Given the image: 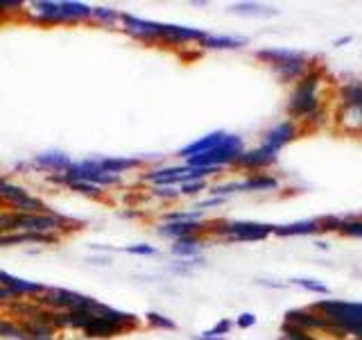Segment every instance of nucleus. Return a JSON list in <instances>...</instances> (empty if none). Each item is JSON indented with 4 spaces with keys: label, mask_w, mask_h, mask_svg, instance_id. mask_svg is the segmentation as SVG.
I'll list each match as a JSON object with an SVG mask.
<instances>
[{
    "label": "nucleus",
    "mask_w": 362,
    "mask_h": 340,
    "mask_svg": "<svg viewBox=\"0 0 362 340\" xmlns=\"http://www.w3.org/2000/svg\"><path fill=\"white\" fill-rule=\"evenodd\" d=\"M328 79L324 75V68L317 64L305 73L299 82H294L288 100H286V113L288 118L297 125H320L326 116V91Z\"/></svg>",
    "instance_id": "obj_1"
},
{
    "label": "nucleus",
    "mask_w": 362,
    "mask_h": 340,
    "mask_svg": "<svg viewBox=\"0 0 362 340\" xmlns=\"http://www.w3.org/2000/svg\"><path fill=\"white\" fill-rule=\"evenodd\" d=\"M120 28L124 34H129L132 39L141 43H163V45H188V43H202L206 32L197 28H186V26H173V23H156V21H145L132 14L120 16Z\"/></svg>",
    "instance_id": "obj_2"
},
{
    "label": "nucleus",
    "mask_w": 362,
    "mask_h": 340,
    "mask_svg": "<svg viewBox=\"0 0 362 340\" xmlns=\"http://www.w3.org/2000/svg\"><path fill=\"white\" fill-rule=\"evenodd\" d=\"M254 57L265 64L272 75H274L281 84H294L315 66V60L303 50L292 48H258L254 50Z\"/></svg>",
    "instance_id": "obj_3"
},
{
    "label": "nucleus",
    "mask_w": 362,
    "mask_h": 340,
    "mask_svg": "<svg viewBox=\"0 0 362 340\" xmlns=\"http://www.w3.org/2000/svg\"><path fill=\"white\" fill-rule=\"evenodd\" d=\"M310 306L331 322V327L335 329V338L362 340V302L317 300Z\"/></svg>",
    "instance_id": "obj_4"
},
{
    "label": "nucleus",
    "mask_w": 362,
    "mask_h": 340,
    "mask_svg": "<svg viewBox=\"0 0 362 340\" xmlns=\"http://www.w3.org/2000/svg\"><path fill=\"white\" fill-rule=\"evenodd\" d=\"M245 150H247V147H245L243 136L226 132V136L213 147V150L186 159V166H190V168H218V170H222L226 166L235 168L238 159L243 157Z\"/></svg>",
    "instance_id": "obj_5"
},
{
    "label": "nucleus",
    "mask_w": 362,
    "mask_h": 340,
    "mask_svg": "<svg viewBox=\"0 0 362 340\" xmlns=\"http://www.w3.org/2000/svg\"><path fill=\"white\" fill-rule=\"evenodd\" d=\"M276 225L254 222V220H222L209 227V232L229 243H258L274 234Z\"/></svg>",
    "instance_id": "obj_6"
},
{
    "label": "nucleus",
    "mask_w": 362,
    "mask_h": 340,
    "mask_svg": "<svg viewBox=\"0 0 362 340\" xmlns=\"http://www.w3.org/2000/svg\"><path fill=\"white\" fill-rule=\"evenodd\" d=\"M281 184H283V179L274 173H254L243 179L224 181V184H218V186H209V196L226 198V196H233V193H272V191H279Z\"/></svg>",
    "instance_id": "obj_7"
},
{
    "label": "nucleus",
    "mask_w": 362,
    "mask_h": 340,
    "mask_svg": "<svg viewBox=\"0 0 362 340\" xmlns=\"http://www.w3.org/2000/svg\"><path fill=\"white\" fill-rule=\"evenodd\" d=\"M39 304L48 311H90V309H95L100 302L75 290L45 288L39 295Z\"/></svg>",
    "instance_id": "obj_8"
},
{
    "label": "nucleus",
    "mask_w": 362,
    "mask_h": 340,
    "mask_svg": "<svg viewBox=\"0 0 362 340\" xmlns=\"http://www.w3.org/2000/svg\"><path fill=\"white\" fill-rule=\"evenodd\" d=\"M66 179H75V181H86V184H93L98 188H109V186H116L122 181L120 175H113L109 170L102 168L100 164V157L93 159H84V162H73V166L64 173Z\"/></svg>",
    "instance_id": "obj_9"
},
{
    "label": "nucleus",
    "mask_w": 362,
    "mask_h": 340,
    "mask_svg": "<svg viewBox=\"0 0 362 340\" xmlns=\"http://www.w3.org/2000/svg\"><path fill=\"white\" fill-rule=\"evenodd\" d=\"M283 324H290L294 329L305 334H326L335 338V329L331 327V322L326 320L324 315L317 313L313 306H303V309H290L286 315H283Z\"/></svg>",
    "instance_id": "obj_10"
},
{
    "label": "nucleus",
    "mask_w": 362,
    "mask_h": 340,
    "mask_svg": "<svg viewBox=\"0 0 362 340\" xmlns=\"http://www.w3.org/2000/svg\"><path fill=\"white\" fill-rule=\"evenodd\" d=\"M0 204H7L11 213H45L48 207L28 193V188H23L18 184H11L7 179L3 188H0Z\"/></svg>",
    "instance_id": "obj_11"
},
{
    "label": "nucleus",
    "mask_w": 362,
    "mask_h": 340,
    "mask_svg": "<svg viewBox=\"0 0 362 340\" xmlns=\"http://www.w3.org/2000/svg\"><path fill=\"white\" fill-rule=\"evenodd\" d=\"M276 164H279V152L258 143L256 147H249V150L243 152V157L238 159L235 168L254 175V173H269V168H274Z\"/></svg>",
    "instance_id": "obj_12"
},
{
    "label": "nucleus",
    "mask_w": 362,
    "mask_h": 340,
    "mask_svg": "<svg viewBox=\"0 0 362 340\" xmlns=\"http://www.w3.org/2000/svg\"><path fill=\"white\" fill-rule=\"evenodd\" d=\"M299 132H301V128L297 123L290 118H283L263 132V136H260V145H265L274 152H281L283 147H288L292 141L299 139Z\"/></svg>",
    "instance_id": "obj_13"
},
{
    "label": "nucleus",
    "mask_w": 362,
    "mask_h": 340,
    "mask_svg": "<svg viewBox=\"0 0 362 340\" xmlns=\"http://www.w3.org/2000/svg\"><path fill=\"white\" fill-rule=\"evenodd\" d=\"M23 11L32 23H39V26H59V23H64L59 0H37V3H28Z\"/></svg>",
    "instance_id": "obj_14"
},
{
    "label": "nucleus",
    "mask_w": 362,
    "mask_h": 340,
    "mask_svg": "<svg viewBox=\"0 0 362 340\" xmlns=\"http://www.w3.org/2000/svg\"><path fill=\"white\" fill-rule=\"evenodd\" d=\"M188 173V166H158L143 173V181L152 186H179L184 184V177Z\"/></svg>",
    "instance_id": "obj_15"
},
{
    "label": "nucleus",
    "mask_w": 362,
    "mask_h": 340,
    "mask_svg": "<svg viewBox=\"0 0 362 340\" xmlns=\"http://www.w3.org/2000/svg\"><path fill=\"white\" fill-rule=\"evenodd\" d=\"M209 227L211 225H204L202 220H181V222H161L156 232H158V236H163V238H173V241H179V238L206 234Z\"/></svg>",
    "instance_id": "obj_16"
},
{
    "label": "nucleus",
    "mask_w": 362,
    "mask_h": 340,
    "mask_svg": "<svg viewBox=\"0 0 362 340\" xmlns=\"http://www.w3.org/2000/svg\"><path fill=\"white\" fill-rule=\"evenodd\" d=\"M0 288H7L16 300L18 298H39V295L45 290V286L39 281L21 279V277H14L3 270H0Z\"/></svg>",
    "instance_id": "obj_17"
},
{
    "label": "nucleus",
    "mask_w": 362,
    "mask_h": 340,
    "mask_svg": "<svg viewBox=\"0 0 362 340\" xmlns=\"http://www.w3.org/2000/svg\"><path fill=\"white\" fill-rule=\"evenodd\" d=\"M71 166H73L71 157H68L66 152H59V150L34 154V159H32V168L43 170V173H48V175H62Z\"/></svg>",
    "instance_id": "obj_18"
},
{
    "label": "nucleus",
    "mask_w": 362,
    "mask_h": 340,
    "mask_svg": "<svg viewBox=\"0 0 362 340\" xmlns=\"http://www.w3.org/2000/svg\"><path fill=\"white\" fill-rule=\"evenodd\" d=\"M127 329L116 324V322H111L107 320V317H102L93 311V320H90L84 329V336L86 338H100V340H107V338H116V336H122Z\"/></svg>",
    "instance_id": "obj_19"
},
{
    "label": "nucleus",
    "mask_w": 362,
    "mask_h": 340,
    "mask_svg": "<svg viewBox=\"0 0 362 340\" xmlns=\"http://www.w3.org/2000/svg\"><path fill=\"white\" fill-rule=\"evenodd\" d=\"M335 125L337 130H342L344 134H362V105L354 107H337L335 111Z\"/></svg>",
    "instance_id": "obj_20"
},
{
    "label": "nucleus",
    "mask_w": 362,
    "mask_h": 340,
    "mask_svg": "<svg viewBox=\"0 0 362 340\" xmlns=\"http://www.w3.org/2000/svg\"><path fill=\"white\" fill-rule=\"evenodd\" d=\"M224 136H226L224 130H215V132L204 134L202 139H197V141H192V143H188V145L181 147V150L177 152V157H179V159H184V162H186V159H190V157H197V154L209 152V150H213V147L224 139Z\"/></svg>",
    "instance_id": "obj_21"
},
{
    "label": "nucleus",
    "mask_w": 362,
    "mask_h": 340,
    "mask_svg": "<svg viewBox=\"0 0 362 340\" xmlns=\"http://www.w3.org/2000/svg\"><path fill=\"white\" fill-rule=\"evenodd\" d=\"M247 43H249V39L235 37V34H209L206 32V37H204V41L199 45L206 50H240Z\"/></svg>",
    "instance_id": "obj_22"
},
{
    "label": "nucleus",
    "mask_w": 362,
    "mask_h": 340,
    "mask_svg": "<svg viewBox=\"0 0 362 340\" xmlns=\"http://www.w3.org/2000/svg\"><path fill=\"white\" fill-rule=\"evenodd\" d=\"M320 232V218H308V220H297L288 225H276L274 236L281 238H294V236H313Z\"/></svg>",
    "instance_id": "obj_23"
},
{
    "label": "nucleus",
    "mask_w": 362,
    "mask_h": 340,
    "mask_svg": "<svg viewBox=\"0 0 362 340\" xmlns=\"http://www.w3.org/2000/svg\"><path fill=\"white\" fill-rule=\"evenodd\" d=\"M145 162H147L145 157H100L102 168L109 170L113 175H120V177L134 168H141Z\"/></svg>",
    "instance_id": "obj_24"
},
{
    "label": "nucleus",
    "mask_w": 362,
    "mask_h": 340,
    "mask_svg": "<svg viewBox=\"0 0 362 340\" xmlns=\"http://www.w3.org/2000/svg\"><path fill=\"white\" fill-rule=\"evenodd\" d=\"M202 249H204V238L202 236H188V238L173 241L170 252H173L175 256H179L181 261H190V259H199Z\"/></svg>",
    "instance_id": "obj_25"
},
{
    "label": "nucleus",
    "mask_w": 362,
    "mask_h": 340,
    "mask_svg": "<svg viewBox=\"0 0 362 340\" xmlns=\"http://www.w3.org/2000/svg\"><path fill=\"white\" fill-rule=\"evenodd\" d=\"M362 105V79H346L337 86V107Z\"/></svg>",
    "instance_id": "obj_26"
},
{
    "label": "nucleus",
    "mask_w": 362,
    "mask_h": 340,
    "mask_svg": "<svg viewBox=\"0 0 362 340\" xmlns=\"http://www.w3.org/2000/svg\"><path fill=\"white\" fill-rule=\"evenodd\" d=\"M229 11L238 16H256V18H269L279 14L276 7H269L263 3H235L229 7Z\"/></svg>",
    "instance_id": "obj_27"
},
{
    "label": "nucleus",
    "mask_w": 362,
    "mask_h": 340,
    "mask_svg": "<svg viewBox=\"0 0 362 340\" xmlns=\"http://www.w3.org/2000/svg\"><path fill=\"white\" fill-rule=\"evenodd\" d=\"M292 286H299L305 293H313V295H322V298H328L331 295V288L326 286L324 281L320 279H310V277H297V279H290Z\"/></svg>",
    "instance_id": "obj_28"
},
{
    "label": "nucleus",
    "mask_w": 362,
    "mask_h": 340,
    "mask_svg": "<svg viewBox=\"0 0 362 340\" xmlns=\"http://www.w3.org/2000/svg\"><path fill=\"white\" fill-rule=\"evenodd\" d=\"M337 234L346 238H362V218L360 215L358 218L356 215H346V218H342V222H339Z\"/></svg>",
    "instance_id": "obj_29"
},
{
    "label": "nucleus",
    "mask_w": 362,
    "mask_h": 340,
    "mask_svg": "<svg viewBox=\"0 0 362 340\" xmlns=\"http://www.w3.org/2000/svg\"><path fill=\"white\" fill-rule=\"evenodd\" d=\"M145 322L150 324L152 329H161V332H175V329H177V322L173 320V317H168L163 313H156V311L147 313Z\"/></svg>",
    "instance_id": "obj_30"
},
{
    "label": "nucleus",
    "mask_w": 362,
    "mask_h": 340,
    "mask_svg": "<svg viewBox=\"0 0 362 340\" xmlns=\"http://www.w3.org/2000/svg\"><path fill=\"white\" fill-rule=\"evenodd\" d=\"M281 340H331V338H324L317 334H305L290 324H281Z\"/></svg>",
    "instance_id": "obj_31"
},
{
    "label": "nucleus",
    "mask_w": 362,
    "mask_h": 340,
    "mask_svg": "<svg viewBox=\"0 0 362 340\" xmlns=\"http://www.w3.org/2000/svg\"><path fill=\"white\" fill-rule=\"evenodd\" d=\"M204 211L188 209V211H168L163 213V222H181V220H202Z\"/></svg>",
    "instance_id": "obj_32"
},
{
    "label": "nucleus",
    "mask_w": 362,
    "mask_h": 340,
    "mask_svg": "<svg viewBox=\"0 0 362 340\" xmlns=\"http://www.w3.org/2000/svg\"><path fill=\"white\" fill-rule=\"evenodd\" d=\"M120 11L111 9V7H93V21L102 23V26H113V23H120Z\"/></svg>",
    "instance_id": "obj_33"
},
{
    "label": "nucleus",
    "mask_w": 362,
    "mask_h": 340,
    "mask_svg": "<svg viewBox=\"0 0 362 340\" xmlns=\"http://www.w3.org/2000/svg\"><path fill=\"white\" fill-rule=\"evenodd\" d=\"M152 198H156L158 202H175L181 198L179 186H152Z\"/></svg>",
    "instance_id": "obj_34"
},
{
    "label": "nucleus",
    "mask_w": 362,
    "mask_h": 340,
    "mask_svg": "<svg viewBox=\"0 0 362 340\" xmlns=\"http://www.w3.org/2000/svg\"><path fill=\"white\" fill-rule=\"evenodd\" d=\"M202 191H209V181L206 179H197V181H184V184L179 186V193L181 196H199Z\"/></svg>",
    "instance_id": "obj_35"
},
{
    "label": "nucleus",
    "mask_w": 362,
    "mask_h": 340,
    "mask_svg": "<svg viewBox=\"0 0 362 340\" xmlns=\"http://www.w3.org/2000/svg\"><path fill=\"white\" fill-rule=\"evenodd\" d=\"M124 252H127V254H136V256H154L158 249L154 245L141 243V245H127V247H124Z\"/></svg>",
    "instance_id": "obj_36"
},
{
    "label": "nucleus",
    "mask_w": 362,
    "mask_h": 340,
    "mask_svg": "<svg viewBox=\"0 0 362 340\" xmlns=\"http://www.w3.org/2000/svg\"><path fill=\"white\" fill-rule=\"evenodd\" d=\"M23 9H25L23 0H0V16L11 14V11H23Z\"/></svg>",
    "instance_id": "obj_37"
},
{
    "label": "nucleus",
    "mask_w": 362,
    "mask_h": 340,
    "mask_svg": "<svg viewBox=\"0 0 362 340\" xmlns=\"http://www.w3.org/2000/svg\"><path fill=\"white\" fill-rule=\"evenodd\" d=\"M256 320H258V317L254 315V313H240V315H238V320H235V324L238 327H240V329H252L254 324H256Z\"/></svg>",
    "instance_id": "obj_38"
},
{
    "label": "nucleus",
    "mask_w": 362,
    "mask_h": 340,
    "mask_svg": "<svg viewBox=\"0 0 362 340\" xmlns=\"http://www.w3.org/2000/svg\"><path fill=\"white\" fill-rule=\"evenodd\" d=\"M231 327H233V322L229 320V317H224V320H220L218 324H215L213 329H211V332L213 334H218V336H229V332H231Z\"/></svg>",
    "instance_id": "obj_39"
},
{
    "label": "nucleus",
    "mask_w": 362,
    "mask_h": 340,
    "mask_svg": "<svg viewBox=\"0 0 362 340\" xmlns=\"http://www.w3.org/2000/svg\"><path fill=\"white\" fill-rule=\"evenodd\" d=\"M224 202H226V198H215V196H211L209 200H202L197 204V209L199 211H206V209H213V207H220V204H224Z\"/></svg>",
    "instance_id": "obj_40"
},
{
    "label": "nucleus",
    "mask_w": 362,
    "mask_h": 340,
    "mask_svg": "<svg viewBox=\"0 0 362 340\" xmlns=\"http://www.w3.org/2000/svg\"><path fill=\"white\" fill-rule=\"evenodd\" d=\"M195 340H226V338H224V336H218V334H213L211 329H209V332H204V334L195 336Z\"/></svg>",
    "instance_id": "obj_41"
},
{
    "label": "nucleus",
    "mask_w": 362,
    "mask_h": 340,
    "mask_svg": "<svg viewBox=\"0 0 362 340\" xmlns=\"http://www.w3.org/2000/svg\"><path fill=\"white\" fill-rule=\"evenodd\" d=\"M9 232V213L0 211V234H7Z\"/></svg>",
    "instance_id": "obj_42"
},
{
    "label": "nucleus",
    "mask_w": 362,
    "mask_h": 340,
    "mask_svg": "<svg viewBox=\"0 0 362 340\" xmlns=\"http://www.w3.org/2000/svg\"><path fill=\"white\" fill-rule=\"evenodd\" d=\"M351 41H354V37H351V34H344V37L335 39L333 45H335V48H342V45H346V43H351Z\"/></svg>",
    "instance_id": "obj_43"
},
{
    "label": "nucleus",
    "mask_w": 362,
    "mask_h": 340,
    "mask_svg": "<svg viewBox=\"0 0 362 340\" xmlns=\"http://www.w3.org/2000/svg\"><path fill=\"white\" fill-rule=\"evenodd\" d=\"M267 288H286V283H272V281H260Z\"/></svg>",
    "instance_id": "obj_44"
},
{
    "label": "nucleus",
    "mask_w": 362,
    "mask_h": 340,
    "mask_svg": "<svg viewBox=\"0 0 362 340\" xmlns=\"http://www.w3.org/2000/svg\"><path fill=\"white\" fill-rule=\"evenodd\" d=\"M315 245H317V247H320V249H328V243H324V241H317Z\"/></svg>",
    "instance_id": "obj_45"
},
{
    "label": "nucleus",
    "mask_w": 362,
    "mask_h": 340,
    "mask_svg": "<svg viewBox=\"0 0 362 340\" xmlns=\"http://www.w3.org/2000/svg\"><path fill=\"white\" fill-rule=\"evenodd\" d=\"M5 181H7V179H5L3 175H0V188H3V184H5Z\"/></svg>",
    "instance_id": "obj_46"
},
{
    "label": "nucleus",
    "mask_w": 362,
    "mask_h": 340,
    "mask_svg": "<svg viewBox=\"0 0 362 340\" xmlns=\"http://www.w3.org/2000/svg\"><path fill=\"white\" fill-rule=\"evenodd\" d=\"M358 139H360V141H362V134H360V136H358Z\"/></svg>",
    "instance_id": "obj_47"
}]
</instances>
